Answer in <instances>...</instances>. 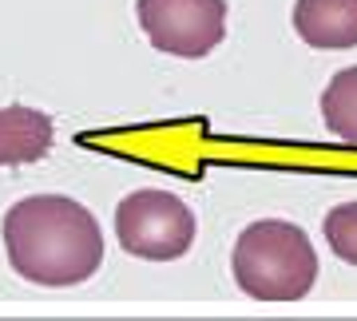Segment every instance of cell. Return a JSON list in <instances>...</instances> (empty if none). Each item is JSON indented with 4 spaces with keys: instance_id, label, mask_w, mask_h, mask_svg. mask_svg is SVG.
<instances>
[{
    "instance_id": "obj_1",
    "label": "cell",
    "mask_w": 357,
    "mask_h": 321,
    "mask_svg": "<svg viewBox=\"0 0 357 321\" xmlns=\"http://www.w3.org/2000/svg\"><path fill=\"white\" fill-rule=\"evenodd\" d=\"M0 238L16 278L48 290L88 282L103 262V230L96 214L64 194H28L4 210Z\"/></svg>"
},
{
    "instance_id": "obj_2",
    "label": "cell",
    "mask_w": 357,
    "mask_h": 321,
    "mask_svg": "<svg viewBox=\"0 0 357 321\" xmlns=\"http://www.w3.org/2000/svg\"><path fill=\"white\" fill-rule=\"evenodd\" d=\"M230 274L255 302H302L318 282V254L302 226L262 219L238 234Z\"/></svg>"
},
{
    "instance_id": "obj_3",
    "label": "cell",
    "mask_w": 357,
    "mask_h": 321,
    "mask_svg": "<svg viewBox=\"0 0 357 321\" xmlns=\"http://www.w3.org/2000/svg\"><path fill=\"white\" fill-rule=\"evenodd\" d=\"M115 238L131 258L175 262L195 242V214L171 191H131L115 206Z\"/></svg>"
},
{
    "instance_id": "obj_4",
    "label": "cell",
    "mask_w": 357,
    "mask_h": 321,
    "mask_svg": "<svg viewBox=\"0 0 357 321\" xmlns=\"http://www.w3.org/2000/svg\"><path fill=\"white\" fill-rule=\"evenodd\" d=\"M135 16L151 48L178 60H203L227 36V0H139Z\"/></svg>"
},
{
    "instance_id": "obj_5",
    "label": "cell",
    "mask_w": 357,
    "mask_h": 321,
    "mask_svg": "<svg viewBox=\"0 0 357 321\" xmlns=\"http://www.w3.org/2000/svg\"><path fill=\"white\" fill-rule=\"evenodd\" d=\"M294 32L310 48H357V0H294Z\"/></svg>"
},
{
    "instance_id": "obj_6",
    "label": "cell",
    "mask_w": 357,
    "mask_h": 321,
    "mask_svg": "<svg viewBox=\"0 0 357 321\" xmlns=\"http://www.w3.org/2000/svg\"><path fill=\"white\" fill-rule=\"evenodd\" d=\"M52 143H56V131L44 111L24 107V103L0 107V167L40 163L52 151Z\"/></svg>"
},
{
    "instance_id": "obj_7",
    "label": "cell",
    "mask_w": 357,
    "mask_h": 321,
    "mask_svg": "<svg viewBox=\"0 0 357 321\" xmlns=\"http://www.w3.org/2000/svg\"><path fill=\"white\" fill-rule=\"evenodd\" d=\"M321 123L333 139L357 147V68H345L321 91Z\"/></svg>"
},
{
    "instance_id": "obj_8",
    "label": "cell",
    "mask_w": 357,
    "mask_h": 321,
    "mask_svg": "<svg viewBox=\"0 0 357 321\" xmlns=\"http://www.w3.org/2000/svg\"><path fill=\"white\" fill-rule=\"evenodd\" d=\"M321 230H326V242H330L333 254L349 266H357V203L333 206L321 222Z\"/></svg>"
}]
</instances>
